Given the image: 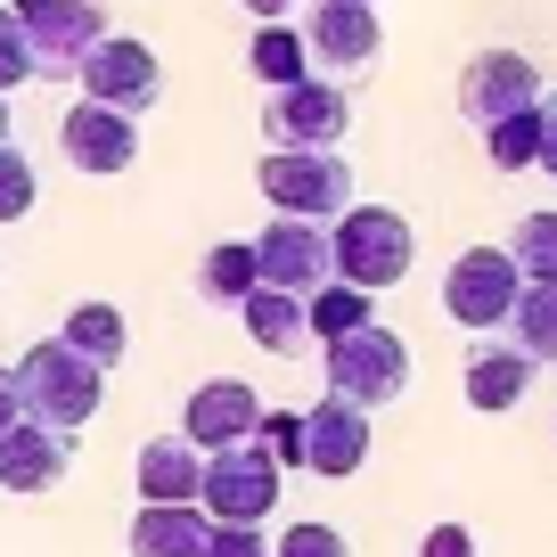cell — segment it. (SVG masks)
Segmentation results:
<instances>
[{"label":"cell","instance_id":"obj_18","mask_svg":"<svg viewBox=\"0 0 557 557\" xmlns=\"http://www.w3.org/2000/svg\"><path fill=\"white\" fill-rule=\"evenodd\" d=\"M139 500L148 508H197V475H206V451H189L181 435L139 443Z\"/></svg>","mask_w":557,"mask_h":557},{"label":"cell","instance_id":"obj_28","mask_svg":"<svg viewBox=\"0 0 557 557\" xmlns=\"http://www.w3.org/2000/svg\"><path fill=\"white\" fill-rule=\"evenodd\" d=\"M484 148H492V164H500V173H524V164L541 157V115L524 107V115L492 123V132H484Z\"/></svg>","mask_w":557,"mask_h":557},{"label":"cell","instance_id":"obj_22","mask_svg":"<svg viewBox=\"0 0 557 557\" xmlns=\"http://www.w3.org/2000/svg\"><path fill=\"white\" fill-rule=\"evenodd\" d=\"M197 296L206 304H246L255 296V238H222L197 255Z\"/></svg>","mask_w":557,"mask_h":557},{"label":"cell","instance_id":"obj_11","mask_svg":"<svg viewBox=\"0 0 557 557\" xmlns=\"http://www.w3.org/2000/svg\"><path fill=\"white\" fill-rule=\"evenodd\" d=\"M58 148H66L74 173L115 181V173L139 164V115H115V107H99V99H74L66 115H58Z\"/></svg>","mask_w":557,"mask_h":557},{"label":"cell","instance_id":"obj_9","mask_svg":"<svg viewBox=\"0 0 557 557\" xmlns=\"http://www.w3.org/2000/svg\"><path fill=\"white\" fill-rule=\"evenodd\" d=\"M345 132H352V90L329 83V74H304V83L262 99V139L271 148H336Z\"/></svg>","mask_w":557,"mask_h":557},{"label":"cell","instance_id":"obj_5","mask_svg":"<svg viewBox=\"0 0 557 557\" xmlns=\"http://www.w3.org/2000/svg\"><path fill=\"white\" fill-rule=\"evenodd\" d=\"M329 394L336 401H352V410H377V401H394L401 385H410V345H401L394 329H352V336H336L329 345Z\"/></svg>","mask_w":557,"mask_h":557},{"label":"cell","instance_id":"obj_30","mask_svg":"<svg viewBox=\"0 0 557 557\" xmlns=\"http://www.w3.org/2000/svg\"><path fill=\"white\" fill-rule=\"evenodd\" d=\"M271 557H352V541L336 533V524H287Z\"/></svg>","mask_w":557,"mask_h":557},{"label":"cell","instance_id":"obj_25","mask_svg":"<svg viewBox=\"0 0 557 557\" xmlns=\"http://www.w3.org/2000/svg\"><path fill=\"white\" fill-rule=\"evenodd\" d=\"M246 66H255L271 90H287V83H304V74H312V58H304V34H296V25H255Z\"/></svg>","mask_w":557,"mask_h":557},{"label":"cell","instance_id":"obj_3","mask_svg":"<svg viewBox=\"0 0 557 557\" xmlns=\"http://www.w3.org/2000/svg\"><path fill=\"white\" fill-rule=\"evenodd\" d=\"M255 181H262V197H271V213H287V222L329 230L336 213L352 206V164L336 157V148H271Z\"/></svg>","mask_w":557,"mask_h":557},{"label":"cell","instance_id":"obj_17","mask_svg":"<svg viewBox=\"0 0 557 557\" xmlns=\"http://www.w3.org/2000/svg\"><path fill=\"white\" fill-rule=\"evenodd\" d=\"M459 377H468V410H517V401L533 394L541 369L524 361L508 336H475V352H468V369H459Z\"/></svg>","mask_w":557,"mask_h":557},{"label":"cell","instance_id":"obj_2","mask_svg":"<svg viewBox=\"0 0 557 557\" xmlns=\"http://www.w3.org/2000/svg\"><path fill=\"white\" fill-rule=\"evenodd\" d=\"M410 262H418V230L401 222L394 206H345L329 222V271L345 278V287H361V296L401 287Z\"/></svg>","mask_w":557,"mask_h":557},{"label":"cell","instance_id":"obj_26","mask_svg":"<svg viewBox=\"0 0 557 557\" xmlns=\"http://www.w3.org/2000/svg\"><path fill=\"white\" fill-rule=\"evenodd\" d=\"M508 262H517L524 287H557V213H524L508 230Z\"/></svg>","mask_w":557,"mask_h":557},{"label":"cell","instance_id":"obj_34","mask_svg":"<svg viewBox=\"0 0 557 557\" xmlns=\"http://www.w3.org/2000/svg\"><path fill=\"white\" fill-rule=\"evenodd\" d=\"M533 115H541V157H533V164H549V181H557V90H541Z\"/></svg>","mask_w":557,"mask_h":557},{"label":"cell","instance_id":"obj_31","mask_svg":"<svg viewBox=\"0 0 557 557\" xmlns=\"http://www.w3.org/2000/svg\"><path fill=\"white\" fill-rule=\"evenodd\" d=\"M197 557H271V541H262V524H206Z\"/></svg>","mask_w":557,"mask_h":557},{"label":"cell","instance_id":"obj_4","mask_svg":"<svg viewBox=\"0 0 557 557\" xmlns=\"http://www.w3.org/2000/svg\"><path fill=\"white\" fill-rule=\"evenodd\" d=\"M197 508H206V524H262V517L278 508V468H271V451H262L255 435H246V443H222V451H206Z\"/></svg>","mask_w":557,"mask_h":557},{"label":"cell","instance_id":"obj_6","mask_svg":"<svg viewBox=\"0 0 557 557\" xmlns=\"http://www.w3.org/2000/svg\"><path fill=\"white\" fill-rule=\"evenodd\" d=\"M296 34H304V58H312V74H329V83H361V74L377 66V50H385L377 0H320L312 17L296 25Z\"/></svg>","mask_w":557,"mask_h":557},{"label":"cell","instance_id":"obj_19","mask_svg":"<svg viewBox=\"0 0 557 557\" xmlns=\"http://www.w3.org/2000/svg\"><path fill=\"white\" fill-rule=\"evenodd\" d=\"M246 336H255L262 352H304L312 345V320H304V296H278V287H255V296L238 304Z\"/></svg>","mask_w":557,"mask_h":557},{"label":"cell","instance_id":"obj_16","mask_svg":"<svg viewBox=\"0 0 557 557\" xmlns=\"http://www.w3.org/2000/svg\"><path fill=\"white\" fill-rule=\"evenodd\" d=\"M74 468V435H50L34 418H17L0 435V492H58Z\"/></svg>","mask_w":557,"mask_h":557},{"label":"cell","instance_id":"obj_21","mask_svg":"<svg viewBox=\"0 0 557 557\" xmlns=\"http://www.w3.org/2000/svg\"><path fill=\"white\" fill-rule=\"evenodd\" d=\"M58 345H74L90 369H115L123 352H132V329H123V312H115V304H99V296H90V304H74V312H66Z\"/></svg>","mask_w":557,"mask_h":557},{"label":"cell","instance_id":"obj_23","mask_svg":"<svg viewBox=\"0 0 557 557\" xmlns=\"http://www.w3.org/2000/svg\"><path fill=\"white\" fill-rule=\"evenodd\" d=\"M500 336H508V345H517L533 369H549V361H557V287H524Z\"/></svg>","mask_w":557,"mask_h":557},{"label":"cell","instance_id":"obj_14","mask_svg":"<svg viewBox=\"0 0 557 557\" xmlns=\"http://www.w3.org/2000/svg\"><path fill=\"white\" fill-rule=\"evenodd\" d=\"M255 418H262V401H255L246 377H206L189 394V410H181V443H189V451H222V443L255 435Z\"/></svg>","mask_w":557,"mask_h":557},{"label":"cell","instance_id":"obj_36","mask_svg":"<svg viewBox=\"0 0 557 557\" xmlns=\"http://www.w3.org/2000/svg\"><path fill=\"white\" fill-rule=\"evenodd\" d=\"M17 418H25V410H17V385H9V369H0V435H9Z\"/></svg>","mask_w":557,"mask_h":557},{"label":"cell","instance_id":"obj_35","mask_svg":"<svg viewBox=\"0 0 557 557\" xmlns=\"http://www.w3.org/2000/svg\"><path fill=\"white\" fill-rule=\"evenodd\" d=\"M238 9H246V17H262V25H287V17H296V0H238Z\"/></svg>","mask_w":557,"mask_h":557},{"label":"cell","instance_id":"obj_29","mask_svg":"<svg viewBox=\"0 0 557 557\" xmlns=\"http://www.w3.org/2000/svg\"><path fill=\"white\" fill-rule=\"evenodd\" d=\"M255 443L271 451V468H304V410H262Z\"/></svg>","mask_w":557,"mask_h":557},{"label":"cell","instance_id":"obj_12","mask_svg":"<svg viewBox=\"0 0 557 557\" xmlns=\"http://www.w3.org/2000/svg\"><path fill=\"white\" fill-rule=\"evenodd\" d=\"M524 107H541V66H533L524 50H484V58H468V74H459V115H468L475 132L524 115Z\"/></svg>","mask_w":557,"mask_h":557},{"label":"cell","instance_id":"obj_13","mask_svg":"<svg viewBox=\"0 0 557 557\" xmlns=\"http://www.w3.org/2000/svg\"><path fill=\"white\" fill-rule=\"evenodd\" d=\"M329 230L320 222H287V213H271V230L255 238V287H278V296H312V287H329Z\"/></svg>","mask_w":557,"mask_h":557},{"label":"cell","instance_id":"obj_15","mask_svg":"<svg viewBox=\"0 0 557 557\" xmlns=\"http://www.w3.org/2000/svg\"><path fill=\"white\" fill-rule=\"evenodd\" d=\"M361 459H369V410L320 394L312 410H304V468L312 475H352Z\"/></svg>","mask_w":557,"mask_h":557},{"label":"cell","instance_id":"obj_7","mask_svg":"<svg viewBox=\"0 0 557 557\" xmlns=\"http://www.w3.org/2000/svg\"><path fill=\"white\" fill-rule=\"evenodd\" d=\"M517 296H524V278H517V262H508V246H468V255L443 271V312H451L459 329H475V336H500L508 312H517Z\"/></svg>","mask_w":557,"mask_h":557},{"label":"cell","instance_id":"obj_32","mask_svg":"<svg viewBox=\"0 0 557 557\" xmlns=\"http://www.w3.org/2000/svg\"><path fill=\"white\" fill-rule=\"evenodd\" d=\"M17 83H34V58H25V34H17V17L0 9V99H9Z\"/></svg>","mask_w":557,"mask_h":557},{"label":"cell","instance_id":"obj_10","mask_svg":"<svg viewBox=\"0 0 557 557\" xmlns=\"http://www.w3.org/2000/svg\"><path fill=\"white\" fill-rule=\"evenodd\" d=\"M74 83H83V99L115 107V115H148V107L164 99V66H157V50H148V41H132V34L90 41L83 66H74Z\"/></svg>","mask_w":557,"mask_h":557},{"label":"cell","instance_id":"obj_27","mask_svg":"<svg viewBox=\"0 0 557 557\" xmlns=\"http://www.w3.org/2000/svg\"><path fill=\"white\" fill-rule=\"evenodd\" d=\"M34 197H41L34 157H25L17 139H0V230H9V222H25V213H34Z\"/></svg>","mask_w":557,"mask_h":557},{"label":"cell","instance_id":"obj_1","mask_svg":"<svg viewBox=\"0 0 557 557\" xmlns=\"http://www.w3.org/2000/svg\"><path fill=\"white\" fill-rule=\"evenodd\" d=\"M9 385H17V410L34 418V426H50V435H74V426H90L107 401V369H90L74 345H58V336H41V345H25V361L9 369Z\"/></svg>","mask_w":557,"mask_h":557},{"label":"cell","instance_id":"obj_33","mask_svg":"<svg viewBox=\"0 0 557 557\" xmlns=\"http://www.w3.org/2000/svg\"><path fill=\"white\" fill-rule=\"evenodd\" d=\"M418 557H484V549H475V533H468V524H426Z\"/></svg>","mask_w":557,"mask_h":557},{"label":"cell","instance_id":"obj_24","mask_svg":"<svg viewBox=\"0 0 557 557\" xmlns=\"http://www.w3.org/2000/svg\"><path fill=\"white\" fill-rule=\"evenodd\" d=\"M304 320H312L320 345H336V336L369 329V320H377V304H369L361 287H345V278H329V287H312V296H304Z\"/></svg>","mask_w":557,"mask_h":557},{"label":"cell","instance_id":"obj_8","mask_svg":"<svg viewBox=\"0 0 557 557\" xmlns=\"http://www.w3.org/2000/svg\"><path fill=\"white\" fill-rule=\"evenodd\" d=\"M34 74H74L90 41H107V0H9Z\"/></svg>","mask_w":557,"mask_h":557},{"label":"cell","instance_id":"obj_20","mask_svg":"<svg viewBox=\"0 0 557 557\" xmlns=\"http://www.w3.org/2000/svg\"><path fill=\"white\" fill-rule=\"evenodd\" d=\"M123 541H132V557H197L206 549V508H139Z\"/></svg>","mask_w":557,"mask_h":557}]
</instances>
